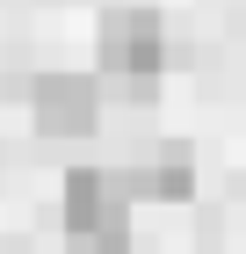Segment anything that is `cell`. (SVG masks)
<instances>
[{
    "label": "cell",
    "instance_id": "cell-3",
    "mask_svg": "<svg viewBox=\"0 0 246 254\" xmlns=\"http://www.w3.org/2000/svg\"><path fill=\"white\" fill-rule=\"evenodd\" d=\"M116 218H131L123 175L116 167H73L65 175V233H95V225H116Z\"/></svg>",
    "mask_w": 246,
    "mask_h": 254
},
{
    "label": "cell",
    "instance_id": "cell-4",
    "mask_svg": "<svg viewBox=\"0 0 246 254\" xmlns=\"http://www.w3.org/2000/svg\"><path fill=\"white\" fill-rule=\"evenodd\" d=\"M189 189H196V153L181 138L159 145L145 167H123V196H145V203H181Z\"/></svg>",
    "mask_w": 246,
    "mask_h": 254
},
{
    "label": "cell",
    "instance_id": "cell-5",
    "mask_svg": "<svg viewBox=\"0 0 246 254\" xmlns=\"http://www.w3.org/2000/svg\"><path fill=\"white\" fill-rule=\"evenodd\" d=\"M65 254H131V218L95 225V233H65Z\"/></svg>",
    "mask_w": 246,
    "mask_h": 254
},
{
    "label": "cell",
    "instance_id": "cell-1",
    "mask_svg": "<svg viewBox=\"0 0 246 254\" xmlns=\"http://www.w3.org/2000/svg\"><path fill=\"white\" fill-rule=\"evenodd\" d=\"M95 59L109 80H159L167 65V22L152 7H109L95 22Z\"/></svg>",
    "mask_w": 246,
    "mask_h": 254
},
{
    "label": "cell",
    "instance_id": "cell-2",
    "mask_svg": "<svg viewBox=\"0 0 246 254\" xmlns=\"http://www.w3.org/2000/svg\"><path fill=\"white\" fill-rule=\"evenodd\" d=\"M29 117H37L44 138H87L101 124V80H87V73H37Z\"/></svg>",
    "mask_w": 246,
    "mask_h": 254
}]
</instances>
